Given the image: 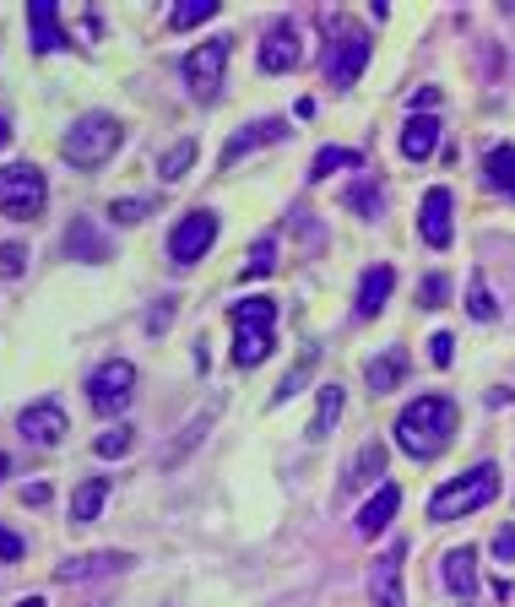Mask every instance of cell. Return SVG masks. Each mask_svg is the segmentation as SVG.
Instances as JSON below:
<instances>
[{
	"label": "cell",
	"mask_w": 515,
	"mask_h": 607,
	"mask_svg": "<svg viewBox=\"0 0 515 607\" xmlns=\"http://www.w3.org/2000/svg\"><path fill=\"white\" fill-rule=\"evenodd\" d=\"M483 174H489V185H494L500 196L515 202V147H494V152L483 158Z\"/></svg>",
	"instance_id": "d4e9b609"
},
{
	"label": "cell",
	"mask_w": 515,
	"mask_h": 607,
	"mask_svg": "<svg viewBox=\"0 0 515 607\" xmlns=\"http://www.w3.org/2000/svg\"><path fill=\"white\" fill-rule=\"evenodd\" d=\"M500 499V467L494 462H483V467H472V473L451 477V483H440L434 488V499H429V521H461V516H472V510H483V505H494Z\"/></svg>",
	"instance_id": "7a4b0ae2"
},
{
	"label": "cell",
	"mask_w": 515,
	"mask_h": 607,
	"mask_svg": "<svg viewBox=\"0 0 515 607\" xmlns=\"http://www.w3.org/2000/svg\"><path fill=\"white\" fill-rule=\"evenodd\" d=\"M461 607H472V603H461Z\"/></svg>",
	"instance_id": "c3c4849f"
},
{
	"label": "cell",
	"mask_w": 515,
	"mask_h": 607,
	"mask_svg": "<svg viewBox=\"0 0 515 607\" xmlns=\"http://www.w3.org/2000/svg\"><path fill=\"white\" fill-rule=\"evenodd\" d=\"M28 39H33V50H39V55H50V50H65V44H71V39H65V28H61L55 0H33V6H28Z\"/></svg>",
	"instance_id": "5bb4252c"
},
{
	"label": "cell",
	"mask_w": 515,
	"mask_h": 607,
	"mask_svg": "<svg viewBox=\"0 0 515 607\" xmlns=\"http://www.w3.org/2000/svg\"><path fill=\"white\" fill-rule=\"evenodd\" d=\"M17 429H22V440H28V445L55 451V445L65 440V429H71V423H65V412L55 402H39V407H28V412L17 418Z\"/></svg>",
	"instance_id": "8fae6325"
},
{
	"label": "cell",
	"mask_w": 515,
	"mask_h": 607,
	"mask_svg": "<svg viewBox=\"0 0 515 607\" xmlns=\"http://www.w3.org/2000/svg\"><path fill=\"white\" fill-rule=\"evenodd\" d=\"M6 467H11V462H6V456H0V477H6Z\"/></svg>",
	"instance_id": "7dc6e473"
},
{
	"label": "cell",
	"mask_w": 515,
	"mask_h": 607,
	"mask_svg": "<svg viewBox=\"0 0 515 607\" xmlns=\"http://www.w3.org/2000/svg\"><path fill=\"white\" fill-rule=\"evenodd\" d=\"M126 564H130V553H87V559L61 564V581H98V575H115Z\"/></svg>",
	"instance_id": "603a6c76"
},
{
	"label": "cell",
	"mask_w": 515,
	"mask_h": 607,
	"mask_svg": "<svg viewBox=\"0 0 515 607\" xmlns=\"http://www.w3.org/2000/svg\"><path fill=\"white\" fill-rule=\"evenodd\" d=\"M342 39L331 44V55H325V82L336 87V93H347L358 76H364V66H369V33L364 28H353V22H331Z\"/></svg>",
	"instance_id": "5b68a950"
},
{
	"label": "cell",
	"mask_w": 515,
	"mask_h": 607,
	"mask_svg": "<svg viewBox=\"0 0 515 607\" xmlns=\"http://www.w3.org/2000/svg\"><path fill=\"white\" fill-rule=\"evenodd\" d=\"M120 141H126V131H120L115 115H82V120L65 131L61 158L76 163V169H98V163H109V158L120 152Z\"/></svg>",
	"instance_id": "3957f363"
},
{
	"label": "cell",
	"mask_w": 515,
	"mask_h": 607,
	"mask_svg": "<svg viewBox=\"0 0 515 607\" xmlns=\"http://www.w3.org/2000/svg\"><path fill=\"white\" fill-rule=\"evenodd\" d=\"M28 267V250L22 245H0V277H22Z\"/></svg>",
	"instance_id": "8d00e7d4"
},
{
	"label": "cell",
	"mask_w": 515,
	"mask_h": 607,
	"mask_svg": "<svg viewBox=\"0 0 515 607\" xmlns=\"http://www.w3.org/2000/svg\"><path fill=\"white\" fill-rule=\"evenodd\" d=\"M342 407H347V391L342 386H321V402H315V418H310V440H325L336 429Z\"/></svg>",
	"instance_id": "cb8c5ba5"
},
{
	"label": "cell",
	"mask_w": 515,
	"mask_h": 607,
	"mask_svg": "<svg viewBox=\"0 0 515 607\" xmlns=\"http://www.w3.org/2000/svg\"><path fill=\"white\" fill-rule=\"evenodd\" d=\"M440 104V87H418L412 93V115H423V109H434Z\"/></svg>",
	"instance_id": "b9f144b4"
},
{
	"label": "cell",
	"mask_w": 515,
	"mask_h": 607,
	"mask_svg": "<svg viewBox=\"0 0 515 607\" xmlns=\"http://www.w3.org/2000/svg\"><path fill=\"white\" fill-rule=\"evenodd\" d=\"M65 250H71L76 261H109V239H104L87 217H76V223L65 228Z\"/></svg>",
	"instance_id": "ffe728a7"
},
{
	"label": "cell",
	"mask_w": 515,
	"mask_h": 607,
	"mask_svg": "<svg viewBox=\"0 0 515 607\" xmlns=\"http://www.w3.org/2000/svg\"><path fill=\"white\" fill-rule=\"evenodd\" d=\"M401 559H407L401 542H390L386 553L375 559V570H369V597H375V607H407V597H401Z\"/></svg>",
	"instance_id": "30bf717a"
},
{
	"label": "cell",
	"mask_w": 515,
	"mask_h": 607,
	"mask_svg": "<svg viewBox=\"0 0 515 607\" xmlns=\"http://www.w3.org/2000/svg\"><path fill=\"white\" fill-rule=\"evenodd\" d=\"M17 607H50V603H44V597H22Z\"/></svg>",
	"instance_id": "f6af8a7d"
},
{
	"label": "cell",
	"mask_w": 515,
	"mask_h": 607,
	"mask_svg": "<svg viewBox=\"0 0 515 607\" xmlns=\"http://www.w3.org/2000/svg\"><path fill=\"white\" fill-rule=\"evenodd\" d=\"M271 321H277V304H271V299L234 304V332H271Z\"/></svg>",
	"instance_id": "484cf974"
},
{
	"label": "cell",
	"mask_w": 515,
	"mask_h": 607,
	"mask_svg": "<svg viewBox=\"0 0 515 607\" xmlns=\"http://www.w3.org/2000/svg\"><path fill=\"white\" fill-rule=\"evenodd\" d=\"M212 245H217V212H212V206H195V212H185V217L174 223V234H169V261H174V267H195Z\"/></svg>",
	"instance_id": "52a82bcc"
},
{
	"label": "cell",
	"mask_w": 515,
	"mask_h": 607,
	"mask_svg": "<svg viewBox=\"0 0 515 607\" xmlns=\"http://www.w3.org/2000/svg\"><path fill=\"white\" fill-rule=\"evenodd\" d=\"M347 206H353V212H364V217H380V206H386V196H380V191H375L369 180H358V185L347 191Z\"/></svg>",
	"instance_id": "e575fe53"
},
{
	"label": "cell",
	"mask_w": 515,
	"mask_h": 607,
	"mask_svg": "<svg viewBox=\"0 0 515 607\" xmlns=\"http://www.w3.org/2000/svg\"><path fill=\"white\" fill-rule=\"evenodd\" d=\"M266 358H271V332H239L234 337V364L239 369H256Z\"/></svg>",
	"instance_id": "83f0119b"
},
{
	"label": "cell",
	"mask_w": 515,
	"mask_h": 607,
	"mask_svg": "<svg viewBox=\"0 0 515 607\" xmlns=\"http://www.w3.org/2000/svg\"><path fill=\"white\" fill-rule=\"evenodd\" d=\"M364 380H369V391H375V397H390V391L407 380V353H401V347L375 353V358L364 364Z\"/></svg>",
	"instance_id": "ac0fdd59"
},
{
	"label": "cell",
	"mask_w": 515,
	"mask_h": 607,
	"mask_svg": "<svg viewBox=\"0 0 515 607\" xmlns=\"http://www.w3.org/2000/svg\"><path fill=\"white\" fill-rule=\"evenodd\" d=\"M212 17H217V0H180V6L169 11V28L185 33V28H201V22H212Z\"/></svg>",
	"instance_id": "f546056e"
},
{
	"label": "cell",
	"mask_w": 515,
	"mask_h": 607,
	"mask_svg": "<svg viewBox=\"0 0 515 607\" xmlns=\"http://www.w3.org/2000/svg\"><path fill=\"white\" fill-rule=\"evenodd\" d=\"M130 397H136V364L109 358V364L93 369V380H87V402H93V412L115 418V412H126L130 407Z\"/></svg>",
	"instance_id": "8992f818"
},
{
	"label": "cell",
	"mask_w": 515,
	"mask_h": 607,
	"mask_svg": "<svg viewBox=\"0 0 515 607\" xmlns=\"http://www.w3.org/2000/svg\"><path fill=\"white\" fill-rule=\"evenodd\" d=\"M191 163H195V141L185 136V141H174L163 158H158V174H163V185H174V180H185L191 174Z\"/></svg>",
	"instance_id": "f1b7e54d"
},
{
	"label": "cell",
	"mask_w": 515,
	"mask_h": 607,
	"mask_svg": "<svg viewBox=\"0 0 515 607\" xmlns=\"http://www.w3.org/2000/svg\"><path fill=\"white\" fill-rule=\"evenodd\" d=\"M147 212H152V202H115V206H109V217H115V223H141Z\"/></svg>",
	"instance_id": "f35d334b"
},
{
	"label": "cell",
	"mask_w": 515,
	"mask_h": 607,
	"mask_svg": "<svg viewBox=\"0 0 515 607\" xmlns=\"http://www.w3.org/2000/svg\"><path fill=\"white\" fill-rule=\"evenodd\" d=\"M396 505H401V488H396V483H386V488H380V494H375V499L358 510V521H353V527H358V538H364V542L380 538L390 521H396Z\"/></svg>",
	"instance_id": "e0dca14e"
},
{
	"label": "cell",
	"mask_w": 515,
	"mask_h": 607,
	"mask_svg": "<svg viewBox=\"0 0 515 607\" xmlns=\"http://www.w3.org/2000/svg\"><path fill=\"white\" fill-rule=\"evenodd\" d=\"M271 271H277V239H256V250L245 261V282L250 277H271Z\"/></svg>",
	"instance_id": "836d02e7"
},
{
	"label": "cell",
	"mask_w": 515,
	"mask_h": 607,
	"mask_svg": "<svg viewBox=\"0 0 515 607\" xmlns=\"http://www.w3.org/2000/svg\"><path fill=\"white\" fill-rule=\"evenodd\" d=\"M44 202H50L44 169H33V163H6V169H0V212H6V217L28 223V217L44 212Z\"/></svg>",
	"instance_id": "277c9868"
},
{
	"label": "cell",
	"mask_w": 515,
	"mask_h": 607,
	"mask_svg": "<svg viewBox=\"0 0 515 607\" xmlns=\"http://www.w3.org/2000/svg\"><path fill=\"white\" fill-rule=\"evenodd\" d=\"M418 304H423V310H446V304H451V277H446V271H429V277L418 282Z\"/></svg>",
	"instance_id": "4dcf8cb0"
},
{
	"label": "cell",
	"mask_w": 515,
	"mask_h": 607,
	"mask_svg": "<svg viewBox=\"0 0 515 607\" xmlns=\"http://www.w3.org/2000/svg\"><path fill=\"white\" fill-rule=\"evenodd\" d=\"M358 163H364V152H353V147H321L310 163V180H331L336 169H358Z\"/></svg>",
	"instance_id": "4316f807"
},
{
	"label": "cell",
	"mask_w": 515,
	"mask_h": 607,
	"mask_svg": "<svg viewBox=\"0 0 515 607\" xmlns=\"http://www.w3.org/2000/svg\"><path fill=\"white\" fill-rule=\"evenodd\" d=\"M299 61H304L299 28H293V22H277V28L266 33V44H260V71H266V76H277V71H293Z\"/></svg>",
	"instance_id": "7c38bea8"
},
{
	"label": "cell",
	"mask_w": 515,
	"mask_h": 607,
	"mask_svg": "<svg viewBox=\"0 0 515 607\" xmlns=\"http://www.w3.org/2000/svg\"><path fill=\"white\" fill-rule=\"evenodd\" d=\"M288 136V120H260V126H239V131L228 136V147H223V169H234L245 152H256V147H266V141H282Z\"/></svg>",
	"instance_id": "9a60e30c"
},
{
	"label": "cell",
	"mask_w": 515,
	"mask_h": 607,
	"mask_svg": "<svg viewBox=\"0 0 515 607\" xmlns=\"http://www.w3.org/2000/svg\"><path fill=\"white\" fill-rule=\"evenodd\" d=\"M494 553H500L505 564H511V559H515V527H505V532L494 538Z\"/></svg>",
	"instance_id": "7bdbcfd3"
},
{
	"label": "cell",
	"mask_w": 515,
	"mask_h": 607,
	"mask_svg": "<svg viewBox=\"0 0 515 607\" xmlns=\"http://www.w3.org/2000/svg\"><path fill=\"white\" fill-rule=\"evenodd\" d=\"M429 358H434V369H446L455 358V337L451 332H440V337H429Z\"/></svg>",
	"instance_id": "74e56055"
},
{
	"label": "cell",
	"mask_w": 515,
	"mask_h": 607,
	"mask_svg": "<svg viewBox=\"0 0 515 607\" xmlns=\"http://www.w3.org/2000/svg\"><path fill=\"white\" fill-rule=\"evenodd\" d=\"M466 310H472V321H494V315H500V304H494V293H489L483 271H472V288H466Z\"/></svg>",
	"instance_id": "1f68e13d"
},
{
	"label": "cell",
	"mask_w": 515,
	"mask_h": 607,
	"mask_svg": "<svg viewBox=\"0 0 515 607\" xmlns=\"http://www.w3.org/2000/svg\"><path fill=\"white\" fill-rule=\"evenodd\" d=\"M228 50H234V39H206V44H195L191 55H185V87H191L201 104H212V98L223 93Z\"/></svg>",
	"instance_id": "ba28073f"
},
{
	"label": "cell",
	"mask_w": 515,
	"mask_h": 607,
	"mask_svg": "<svg viewBox=\"0 0 515 607\" xmlns=\"http://www.w3.org/2000/svg\"><path fill=\"white\" fill-rule=\"evenodd\" d=\"M130 445H136V434H130L126 423H120V429H109V434H98V445H93V451H98L104 462H115V456H126Z\"/></svg>",
	"instance_id": "d590c367"
},
{
	"label": "cell",
	"mask_w": 515,
	"mask_h": 607,
	"mask_svg": "<svg viewBox=\"0 0 515 607\" xmlns=\"http://www.w3.org/2000/svg\"><path fill=\"white\" fill-rule=\"evenodd\" d=\"M104 499H109V477H87V483H76V494H71V521H76V527H93L98 510H104Z\"/></svg>",
	"instance_id": "44dd1931"
},
{
	"label": "cell",
	"mask_w": 515,
	"mask_h": 607,
	"mask_svg": "<svg viewBox=\"0 0 515 607\" xmlns=\"http://www.w3.org/2000/svg\"><path fill=\"white\" fill-rule=\"evenodd\" d=\"M455 434V402L451 397H418V402L401 407L396 418V445L412 456V462H434Z\"/></svg>",
	"instance_id": "6da1fadb"
},
{
	"label": "cell",
	"mask_w": 515,
	"mask_h": 607,
	"mask_svg": "<svg viewBox=\"0 0 515 607\" xmlns=\"http://www.w3.org/2000/svg\"><path fill=\"white\" fill-rule=\"evenodd\" d=\"M440 575H446L455 603H472V597H478V548H451Z\"/></svg>",
	"instance_id": "2e32d148"
},
{
	"label": "cell",
	"mask_w": 515,
	"mask_h": 607,
	"mask_svg": "<svg viewBox=\"0 0 515 607\" xmlns=\"http://www.w3.org/2000/svg\"><path fill=\"white\" fill-rule=\"evenodd\" d=\"M169 321H174V299H163V304H158V310H152V315H147V332H152V337H158V332H163V326H169Z\"/></svg>",
	"instance_id": "ab89813d"
},
{
	"label": "cell",
	"mask_w": 515,
	"mask_h": 607,
	"mask_svg": "<svg viewBox=\"0 0 515 607\" xmlns=\"http://www.w3.org/2000/svg\"><path fill=\"white\" fill-rule=\"evenodd\" d=\"M6 141H11V131H6V120H0V147H6Z\"/></svg>",
	"instance_id": "bcb514c9"
},
{
	"label": "cell",
	"mask_w": 515,
	"mask_h": 607,
	"mask_svg": "<svg viewBox=\"0 0 515 607\" xmlns=\"http://www.w3.org/2000/svg\"><path fill=\"white\" fill-rule=\"evenodd\" d=\"M315 358H321V347H310V353H304V364L282 375V386L271 391V407H282V402H288V397H293V391H299V386H304V380H310V369H315Z\"/></svg>",
	"instance_id": "d6a6232c"
},
{
	"label": "cell",
	"mask_w": 515,
	"mask_h": 607,
	"mask_svg": "<svg viewBox=\"0 0 515 607\" xmlns=\"http://www.w3.org/2000/svg\"><path fill=\"white\" fill-rule=\"evenodd\" d=\"M386 477V445L380 440H369L358 456H353V467L342 477V488H369V483H380Z\"/></svg>",
	"instance_id": "7402d4cb"
},
{
	"label": "cell",
	"mask_w": 515,
	"mask_h": 607,
	"mask_svg": "<svg viewBox=\"0 0 515 607\" xmlns=\"http://www.w3.org/2000/svg\"><path fill=\"white\" fill-rule=\"evenodd\" d=\"M22 505H50V483H28L22 488Z\"/></svg>",
	"instance_id": "ee69618b"
},
{
	"label": "cell",
	"mask_w": 515,
	"mask_h": 607,
	"mask_svg": "<svg viewBox=\"0 0 515 607\" xmlns=\"http://www.w3.org/2000/svg\"><path fill=\"white\" fill-rule=\"evenodd\" d=\"M0 559H6V564H17V559H22V538H17V532H6V527H0Z\"/></svg>",
	"instance_id": "60d3db41"
},
{
	"label": "cell",
	"mask_w": 515,
	"mask_h": 607,
	"mask_svg": "<svg viewBox=\"0 0 515 607\" xmlns=\"http://www.w3.org/2000/svg\"><path fill=\"white\" fill-rule=\"evenodd\" d=\"M390 288H396V267H369L364 277H358V299H353V315L358 321H375L380 310H386V299H390Z\"/></svg>",
	"instance_id": "4fadbf2b"
},
{
	"label": "cell",
	"mask_w": 515,
	"mask_h": 607,
	"mask_svg": "<svg viewBox=\"0 0 515 607\" xmlns=\"http://www.w3.org/2000/svg\"><path fill=\"white\" fill-rule=\"evenodd\" d=\"M434 152H440V120H434V115H412V120L401 126V158L423 163V158H434Z\"/></svg>",
	"instance_id": "d6986e66"
},
{
	"label": "cell",
	"mask_w": 515,
	"mask_h": 607,
	"mask_svg": "<svg viewBox=\"0 0 515 607\" xmlns=\"http://www.w3.org/2000/svg\"><path fill=\"white\" fill-rule=\"evenodd\" d=\"M451 191L446 185H434L423 206H418V239L429 245V250H451Z\"/></svg>",
	"instance_id": "9c48e42d"
}]
</instances>
